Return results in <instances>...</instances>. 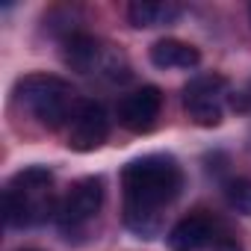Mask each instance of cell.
<instances>
[{
    "instance_id": "cell-1",
    "label": "cell",
    "mask_w": 251,
    "mask_h": 251,
    "mask_svg": "<svg viewBox=\"0 0 251 251\" xmlns=\"http://www.w3.org/2000/svg\"><path fill=\"white\" fill-rule=\"evenodd\" d=\"M183 172L169 154H148L130 160L121 172L124 225L136 236L154 239L163 227V210L180 195Z\"/></svg>"
},
{
    "instance_id": "cell-2",
    "label": "cell",
    "mask_w": 251,
    "mask_h": 251,
    "mask_svg": "<svg viewBox=\"0 0 251 251\" xmlns=\"http://www.w3.org/2000/svg\"><path fill=\"white\" fill-rule=\"evenodd\" d=\"M59 201H53V172L45 166H30L18 172L3 189V216L9 227H33L56 216Z\"/></svg>"
},
{
    "instance_id": "cell-3",
    "label": "cell",
    "mask_w": 251,
    "mask_h": 251,
    "mask_svg": "<svg viewBox=\"0 0 251 251\" xmlns=\"http://www.w3.org/2000/svg\"><path fill=\"white\" fill-rule=\"evenodd\" d=\"M15 100L48 130H59L74 118V89L53 74H27L15 83Z\"/></svg>"
},
{
    "instance_id": "cell-4",
    "label": "cell",
    "mask_w": 251,
    "mask_h": 251,
    "mask_svg": "<svg viewBox=\"0 0 251 251\" xmlns=\"http://www.w3.org/2000/svg\"><path fill=\"white\" fill-rule=\"evenodd\" d=\"M100 204H103V180L100 177H80L59 198L53 219H56L62 233H77L100 213Z\"/></svg>"
},
{
    "instance_id": "cell-5",
    "label": "cell",
    "mask_w": 251,
    "mask_h": 251,
    "mask_svg": "<svg viewBox=\"0 0 251 251\" xmlns=\"http://www.w3.org/2000/svg\"><path fill=\"white\" fill-rule=\"evenodd\" d=\"M225 92H227V80L222 74L192 77L183 86V112L201 127H216L225 115Z\"/></svg>"
},
{
    "instance_id": "cell-6",
    "label": "cell",
    "mask_w": 251,
    "mask_h": 251,
    "mask_svg": "<svg viewBox=\"0 0 251 251\" xmlns=\"http://www.w3.org/2000/svg\"><path fill=\"white\" fill-rule=\"evenodd\" d=\"M163 109V92L157 86H142L130 95H124L115 106V118L124 130L130 133H148Z\"/></svg>"
},
{
    "instance_id": "cell-7",
    "label": "cell",
    "mask_w": 251,
    "mask_h": 251,
    "mask_svg": "<svg viewBox=\"0 0 251 251\" xmlns=\"http://www.w3.org/2000/svg\"><path fill=\"white\" fill-rule=\"evenodd\" d=\"M106 136H109L106 109L95 100L80 103L74 118H71V127H68V148L80 151V154H89V151H98L106 142Z\"/></svg>"
},
{
    "instance_id": "cell-8",
    "label": "cell",
    "mask_w": 251,
    "mask_h": 251,
    "mask_svg": "<svg viewBox=\"0 0 251 251\" xmlns=\"http://www.w3.org/2000/svg\"><path fill=\"white\" fill-rule=\"evenodd\" d=\"M219 233H216V222L207 216V213H189L183 216L166 236L169 248L172 251H198L210 242H216Z\"/></svg>"
},
{
    "instance_id": "cell-9",
    "label": "cell",
    "mask_w": 251,
    "mask_h": 251,
    "mask_svg": "<svg viewBox=\"0 0 251 251\" xmlns=\"http://www.w3.org/2000/svg\"><path fill=\"white\" fill-rule=\"evenodd\" d=\"M151 62L163 71H172V68H195L201 62V50L189 42H180V39H160L151 45L148 50Z\"/></svg>"
},
{
    "instance_id": "cell-10",
    "label": "cell",
    "mask_w": 251,
    "mask_h": 251,
    "mask_svg": "<svg viewBox=\"0 0 251 251\" xmlns=\"http://www.w3.org/2000/svg\"><path fill=\"white\" fill-rule=\"evenodd\" d=\"M62 59L80 74H95V68H100V59H103V45L86 33H71L65 39Z\"/></svg>"
},
{
    "instance_id": "cell-11",
    "label": "cell",
    "mask_w": 251,
    "mask_h": 251,
    "mask_svg": "<svg viewBox=\"0 0 251 251\" xmlns=\"http://www.w3.org/2000/svg\"><path fill=\"white\" fill-rule=\"evenodd\" d=\"M183 15L180 3H172V0H133L127 6V18L136 30L145 27H160V24H172Z\"/></svg>"
},
{
    "instance_id": "cell-12",
    "label": "cell",
    "mask_w": 251,
    "mask_h": 251,
    "mask_svg": "<svg viewBox=\"0 0 251 251\" xmlns=\"http://www.w3.org/2000/svg\"><path fill=\"white\" fill-rule=\"evenodd\" d=\"M225 198H227V204H230L236 213L251 216V180H248V177L227 180V183H225Z\"/></svg>"
},
{
    "instance_id": "cell-13",
    "label": "cell",
    "mask_w": 251,
    "mask_h": 251,
    "mask_svg": "<svg viewBox=\"0 0 251 251\" xmlns=\"http://www.w3.org/2000/svg\"><path fill=\"white\" fill-rule=\"evenodd\" d=\"M213 251H242V245L236 239H230V236H219L213 242Z\"/></svg>"
},
{
    "instance_id": "cell-14",
    "label": "cell",
    "mask_w": 251,
    "mask_h": 251,
    "mask_svg": "<svg viewBox=\"0 0 251 251\" xmlns=\"http://www.w3.org/2000/svg\"><path fill=\"white\" fill-rule=\"evenodd\" d=\"M248 100H251V86H248Z\"/></svg>"
},
{
    "instance_id": "cell-15",
    "label": "cell",
    "mask_w": 251,
    "mask_h": 251,
    "mask_svg": "<svg viewBox=\"0 0 251 251\" xmlns=\"http://www.w3.org/2000/svg\"><path fill=\"white\" fill-rule=\"evenodd\" d=\"M248 18H251V6H248Z\"/></svg>"
}]
</instances>
